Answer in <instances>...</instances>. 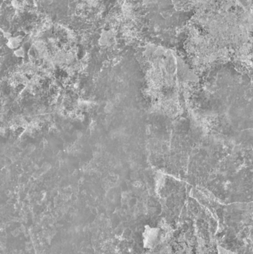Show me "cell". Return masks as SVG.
Wrapping results in <instances>:
<instances>
[{
	"label": "cell",
	"instance_id": "cell-1",
	"mask_svg": "<svg viewBox=\"0 0 253 254\" xmlns=\"http://www.w3.org/2000/svg\"><path fill=\"white\" fill-rule=\"evenodd\" d=\"M15 54L17 57H23L24 56V51H22V49H18L15 51Z\"/></svg>",
	"mask_w": 253,
	"mask_h": 254
}]
</instances>
